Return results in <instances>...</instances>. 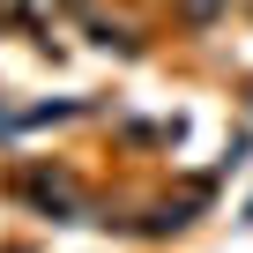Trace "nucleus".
I'll return each mask as SVG.
<instances>
[{
  "instance_id": "nucleus-1",
  "label": "nucleus",
  "mask_w": 253,
  "mask_h": 253,
  "mask_svg": "<svg viewBox=\"0 0 253 253\" xmlns=\"http://www.w3.org/2000/svg\"><path fill=\"white\" fill-rule=\"evenodd\" d=\"M179 15H186V23H216V15H223V0H179Z\"/></svg>"
}]
</instances>
